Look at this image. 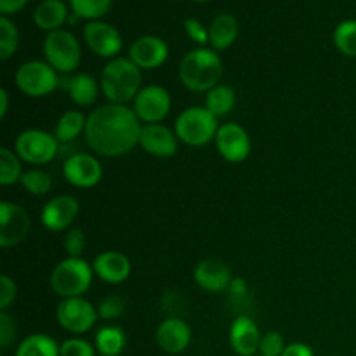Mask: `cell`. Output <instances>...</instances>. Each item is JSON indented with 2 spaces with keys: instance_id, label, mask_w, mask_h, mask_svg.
I'll return each mask as SVG.
<instances>
[{
  "instance_id": "8fae6325",
  "label": "cell",
  "mask_w": 356,
  "mask_h": 356,
  "mask_svg": "<svg viewBox=\"0 0 356 356\" xmlns=\"http://www.w3.org/2000/svg\"><path fill=\"white\" fill-rule=\"evenodd\" d=\"M214 143L219 155L229 163L245 162L250 155V149H252L249 132L236 122L219 125Z\"/></svg>"
},
{
  "instance_id": "7402d4cb",
  "label": "cell",
  "mask_w": 356,
  "mask_h": 356,
  "mask_svg": "<svg viewBox=\"0 0 356 356\" xmlns=\"http://www.w3.org/2000/svg\"><path fill=\"white\" fill-rule=\"evenodd\" d=\"M65 89L68 92L70 99L80 108L92 106L97 99L101 86L90 73H76L72 79L66 80Z\"/></svg>"
},
{
  "instance_id": "836d02e7",
  "label": "cell",
  "mask_w": 356,
  "mask_h": 356,
  "mask_svg": "<svg viewBox=\"0 0 356 356\" xmlns=\"http://www.w3.org/2000/svg\"><path fill=\"white\" fill-rule=\"evenodd\" d=\"M125 313V299L120 296H106L97 305V315L101 320H118Z\"/></svg>"
},
{
  "instance_id": "5b68a950",
  "label": "cell",
  "mask_w": 356,
  "mask_h": 356,
  "mask_svg": "<svg viewBox=\"0 0 356 356\" xmlns=\"http://www.w3.org/2000/svg\"><path fill=\"white\" fill-rule=\"evenodd\" d=\"M219 131L218 118L205 106H190L181 111L174 124L177 139L188 146H205L214 141Z\"/></svg>"
},
{
  "instance_id": "7bdbcfd3",
  "label": "cell",
  "mask_w": 356,
  "mask_h": 356,
  "mask_svg": "<svg viewBox=\"0 0 356 356\" xmlns=\"http://www.w3.org/2000/svg\"><path fill=\"white\" fill-rule=\"evenodd\" d=\"M282 356H315L312 348L306 343H291L285 346V351Z\"/></svg>"
},
{
  "instance_id": "e0dca14e",
  "label": "cell",
  "mask_w": 356,
  "mask_h": 356,
  "mask_svg": "<svg viewBox=\"0 0 356 356\" xmlns=\"http://www.w3.org/2000/svg\"><path fill=\"white\" fill-rule=\"evenodd\" d=\"M169 58V45L155 35H146L132 42L129 59L141 70H156Z\"/></svg>"
},
{
  "instance_id": "d590c367",
  "label": "cell",
  "mask_w": 356,
  "mask_h": 356,
  "mask_svg": "<svg viewBox=\"0 0 356 356\" xmlns=\"http://www.w3.org/2000/svg\"><path fill=\"white\" fill-rule=\"evenodd\" d=\"M96 346L75 336L61 343V356H96Z\"/></svg>"
},
{
  "instance_id": "ac0fdd59",
  "label": "cell",
  "mask_w": 356,
  "mask_h": 356,
  "mask_svg": "<svg viewBox=\"0 0 356 356\" xmlns=\"http://www.w3.org/2000/svg\"><path fill=\"white\" fill-rule=\"evenodd\" d=\"M156 344L167 355H179L191 343V327L181 316H167L156 329Z\"/></svg>"
},
{
  "instance_id": "7c38bea8",
  "label": "cell",
  "mask_w": 356,
  "mask_h": 356,
  "mask_svg": "<svg viewBox=\"0 0 356 356\" xmlns=\"http://www.w3.org/2000/svg\"><path fill=\"white\" fill-rule=\"evenodd\" d=\"M30 214L14 202H0V247L9 249L23 242L30 233Z\"/></svg>"
},
{
  "instance_id": "1f68e13d",
  "label": "cell",
  "mask_w": 356,
  "mask_h": 356,
  "mask_svg": "<svg viewBox=\"0 0 356 356\" xmlns=\"http://www.w3.org/2000/svg\"><path fill=\"white\" fill-rule=\"evenodd\" d=\"M334 44L341 54L356 58V19L343 21L334 30Z\"/></svg>"
},
{
  "instance_id": "6da1fadb",
  "label": "cell",
  "mask_w": 356,
  "mask_h": 356,
  "mask_svg": "<svg viewBox=\"0 0 356 356\" xmlns=\"http://www.w3.org/2000/svg\"><path fill=\"white\" fill-rule=\"evenodd\" d=\"M141 122L127 104L106 103L87 115L86 141L99 156L117 159L127 155L139 145Z\"/></svg>"
},
{
  "instance_id": "b9f144b4",
  "label": "cell",
  "mask_w": 356,
  "mask_h": 356,
  "mask_svg": "<svg viewBox=\"0 0 356 356\" xmlns=\"http://www.w3.org/2000/svg\"><path fill=\"white\" fill-rule=\"evenodd\" d=\"M28 0H0V13L2 16H9V14H16L26 7Z\"/></svg>"
},
{
  "instance_id": "603a6c76",
  "label": "cell",
  "mask_w": 356,
  "mask_h": 356,
  "mask_svg": "<svg viewBox=\"0 0 356 356\" xmlns=\"http://www.w3.org/2000/svg\"><path fill=\"white\" fill-rule=\"evenodd\" d=\"M238 37V21L232 14H219L209 26V44L216 52L226 51Z\"/></svg>"
},
{
  "instance_id": "f546056e",
  "label": "cell",
  "mask_w": 356,
  "mask_h": 356,
  "mask_svg": "<svg viewBox=\"0 0 356 356\" xmlns=\"http://www.w3.org/2000/svg\"><path fill=\"white\" fill-rule=\"evenodd\" d=\"M19 184L23 186L24 191H28L33 197H44V195L51 193L52 190V177L51 174L45 172L44 169H33L24 170L23 176H21Z\"/></svg>"
},
{
  "instance_id": "ba28073f",
  "label": "cell",
  "mask_w": 356,
  "mask_h": 356,
  "mask_svg": "<svg viewBox=\"0 0 356 356\" xmlns=\"http://www.w3.org/2000/svg\"><path fill=\"white\" fill-rule=\"evenodd\" d=\"M14 80L17 89L28 97H45L59 86L58 72L47 61L40 59H31L19 65Z\"/></svg>"
},
{
  "instance_id": "ffe728a7",
  "label": "cell",
  "mask_w": 356,
  "mask_h": 356,
  "mask_svg": "<svg viewBox=\"0 0 356 356\" xmlns=\"http://www.w3.org/2000/svg\"><path fill=\"white\" fill-rule=\"evenodd\" d=\"M92 270L94 275L104 284L118 285L131 277L132 264L131 259L120 250H104L94 257Z\"/></svg>"
},
{
  "instance_id": "ee69618b",
  "label": "cell",
  "mask_w": 356,
  "mask_h": 356,
  "mask_svg": "<svg viewBox=\"0 0 356 356\" xmlns=\"http://www.w3.org/2000/svg\"><path fill=\"white\" fill-rule=\"evenodd\" d=\"M9 111V92L7 89H0V117L6 118Z\"/></svg>"
},
{
  "instance_id": "f35d334b",
  "label": "cell",
  "mask_w": 356,
  "mask_h": 356,
  "mask_svg": "<svg viewBox=\"0 0 356 356\" xmlns=\"http://www.w3.org/2000/svg\"><path fill=\"white\" fill-rule=\"evenodd\" d=\"M17 336V325L7 312H0V348L7 350Z\"/></svg>"
},
{
  "instance_id": "5bb4252c",
  "label": "cell",
  "mask_w": 356,
  "mask_h": 356,
  "mask_svg": "<svg viewBox=\"0 0 356 356\" xmlns=\"http://www.w3.org/2000/svg\"><path fill=\"white\" fill-rule=\"evenodd\" d=\"M83 40L87 47L99 58L115 59L124 47L120 31L104 21H89L83 26Z\"/></svg>"
},
{
  "instance_id": "83f0119b",
  "label": "cell",
  "mask_w": 356,
  "mask_h": 356,
  "mask_svg": "<svg viewBox=\"0 0 356 356\" xmlns=\"http://www.w3.org/2000/svg\"><path fill=\"white\" fill-rule=\"evenodd\" d=\"M236 104V92L233 87L219 83L214 89L205 92V108L214 115L216 118L226 117L233 111Z\"/></svg>"
},
{
  "instance_id": "d6a6232c",
  "label": "cell",
  "mask_w": 356,
  "mask_h": 356,
  "mask_svg": "<svg viewBox=\"0 0 356 356\" xmlns=\"http://www.w3.org/2000/svg\"><path fill=\"white\" fill-rule=\"evenodd\" d=\"M17 45H19V31L16 24L7 16H2L0 17V59L7 61L13 58L14 52L17 51Z\"/></svg>"
},
{
  "instance_id": "ab89813d",
  "label": "cell",
  "mask_w": 356,
  "mask_h": 356,
  "mask_svg": "<svg viewBox=\"0 0 356 356\" xmlns=\"http://www.w3.org/2000/svg\"><path fill=\"white\" fill-rule=\"evenodd\" d=\"M17 296V285L9 275H0V312H7Z\"/></svg>"
},
{
  "instance_id": "9c48e42d",
  "label": "cell",
  "mask_w": 356,
  "mask_h": 356,
  "mask_svg": "<svg viewBox=\"0 0 356 356\" xmlns=\"http://www.w3.org/2000/svg\"><path fill=\"white\" fill-rule=\"evenodd\" d=\"M97 308L83 298L61 299L56 308V318L66 332L82 336L89 332L97 322Z\"/></svg>"
},
{
  "instance_id": "30bf717a",
  "label": "cell",
  "mask_w": 356,
  "mask_h": 356,
  "mask_svg": "<svg viewBox=\"0 0 356 356\" xmlns=\"http://www.w3.org/2000/svg\"><path fill=\"white\" fill-rule=\"evenodd\" d=\"M172 99L165 87L146 86L132 101V110L143 124H162L170 113Z\"/></svg>"
},
{
  "instance_id": "e575fe53",
  "label": "cell",
  "mask_w": 356,
  "mask_h": 356,
  "mask_svg": "<svg viewBox=\"0 0 356 356\" xmlns=\"http://www.w3.org/2000/svg\"><path fill=\"white\" fill-rule=\"evenodd\" d=\"M66 257H82L86 250V235L80 228H70L63 238Z\"/></svg>"
},
{
  "instance_id": "52a82bcc",
  "label": "cell",
  "mask_w": 356,
  "mask_h": 356,
  "mask_svg": "<svg viewBox=\"0 0 356 356\" xmlns=\"http://www.w3.org/2000/svg\"><path fill=\"white\" fill-rule=\"evenodd\" d=\"M59 146L61 143L51 132L42 129H26L17 134L14 152L30 165H45L58 156Z\"/></svg>"
},
{
  "instance_id": "8992f818",
  "label": "cell",
  "mask_w": 356,
  "mask_h": 356,
  "mask_svg": "<svg viewBox=\"0 0 356 356\" xmlns=\"http://www.w3.org/2000/svg\"><path fill=\"white\" fill-rule=\"evenodd\" d=\"M45 61L58 73L75 72L82 61V49L75 35L68 30H54L45 35Z\"/></svg>"
},
{
  "instance_id": "f6af8a7d",
  "label": "cell",
  "mask_w": 356,
  "mask_h": 356,
  "mask_svg": "<svg viewBox=\"0 0 356 356\" xmlns=\"http://www.w3.org/2000/svg\"><path fill=\"white\" fill-rule=\"evenodd\" d=\"M193 2H207V0H193Z\"/></svg>"
},
{
  "instance_id": "cb8c5ba5",
  "label": "cell",
  "mask_w": 356,
  "mask_h": 356,
  "mask_svg": "<svg viewBox=\"0 0 356 356\" xmlns=\"http://www.w3.org/2000/svg\"><path fill=\"white\" fill-rule=\"evenodd\" d=\"M68 17V7L63 0H44V2L38 3L33 13V21L37 28L47 31V33L61 30Z\"/></svg>"
},
{
  "instance_id": "d6986e66",
  "label": "cell",
  "mask_w": 356,
  "mask_h": 356,
  "mask_svg": "<svg viewBox=\"0 0 356 356\" xmlns=\"http://www.w3.org/2000/svg\"><path fill=\"white\" fill-rule=\"evenodd\" d=\"M193 280L202 291L211 294H221L228 291L233 273L226 263L219 259H204L195 266Z\"/></svg>"
},
{
  "instance_id": "9a60e30c",
  "label": "cell",
  "mask_w": 356,
  "mask_h": 356,
  "mask_svg": "<svg viewBox=\"0 0 356 356\" xmlns=\"http://www.w3.org/2000/svg\"><path fill=\"white\" fill-rule=\"evenodd\" d=\"M80 212V204L72 195H56L45 202L40 212V221L49 232H68Z\"/></svg>"
},
{
  "instance_id": "f1b7e54d",
  "label": "cell",
  "mask_w": 356,
  "mask_h": 356,
  "mask_svg": "<svg viewBox=\"0 0 356 356\" xmlns=\"http://www.w3.org/2000/svg\"><path fill=\"white\" fill-rule=\"evenodd\" d=\"M23 172V160L17 156V153L6 146L0 148V184L13 186V184L19 183Z\"/></svg>"
},
{
  "instance_id": "d4e9b609",
  "label": "cell",
  "mask_w": 356,
  "mask_h": 356,
  "mask_svg": "<svg viewBox=\"0 0 356 356\" xmlns=\"http://www.w3.org/2000/svg\"><path fill=\"white\" fill-rule=\"evenodd\" d=\"M94 346L101 356H120L127 346L125 330L118 325L101 327L94 337Z\"/></svg>"
},
{
  "instance_id": "4316f807",
  "label": "cell",
  "mask_w": 356,
  "mask_h": 356,
  "mask_svg": "<svg viewBox=\"0 0 356 356\" xmlns=\"http://www.w3.org/2000/svg\"><path fill=\"white\" fill-rule=\"evenodd\" d=\"M86 125L87 117L83 115V111L66 110L56 124L54 136L61 145H66V143H72L76 138H80V134L86 132Z\"/></svg>"
},
{
  "instance_id": "484cf974",
  "label": "cell",
  "mask_w": 356,
  "mask_h": 356,
  "mask_svg": "<svg viewBox=\"0 0 356 356\" xmlns=\"http://www.w3.org/2000/svg\"><path fill=\"white\" fill-rule=\"evenodd\" d=\"M14 356H61V344L47 334H31L17 344Z\"/></svg>"
},
{
  "instance_id": "4fadbf2b",
  "label": "cell",
  "mask_w": 356,
  "mask_h": 356,
  "mask_svg": "<svg viewBox=\"0 0 356 356\" xmlns=\"http://www.w3.org/2000/svg\"><path fill=\"white\" fill-rule=\"evenodd\" d=\"M63 176L72 186L89 190L103 179V165L90 153H73L63 163Z\"/></svg>"
},
{
  "instance_id": "7a4b0ae2",
  "label": "cell",
  "mask_w": 356,
  "mask_h": 356,
  "mask_svg": "<svg viewBox=\"0 0 356 356\" xmlns=\"http://www.w3.org/2000/svg\"><path fill=\"white\" fill-rule=\"evenodd\" d=\"M221 56L214 49L198 47L188 52L179 63V80L193 92H209L222 79Z\"/></svg>"
},
{
  "instance_id": "44dd1931",
  "label": "cell",
  "mask_w": 356,
  "mask_h": 356,
  "mask_svg": "<svg viewBox=\"0 0 356 356\" xmlns=\"http://www.w3.org/2000/svg\"><path fill=\"white\" fill-rule=\"evenodd\" d=\"M263 336L249 315H238L229 327V346L238 356H252L259 351Z\"/></svg>"
},
{
  "instance_id": "60d3db41",
  "label": "cell",
  "mask_w": 356,
  "mask_h": 356,
  "mask_svg": "<svg viewBox=\"0 0 356 356\" xmlns=\"http://www.w3.org/2000/svg\"><path fill=\"white\" fill-rule=\"evenodd\" d=\"M184 30H186L188 37H190L195 44L202 45V47L209 44V30L200 23V21L193 19V17H188V19L184 21Z\"/></svg>"
},
{
  "instance_id": "74e56055",
  "label": "cell",
  "mask_w": 356,
  "mask_h": 356,
  "mask_svg": "<svg viewBox=\"0 0 356 356\" xmlns=\"http://www.w3.org/2000/svg\"><path fill=\"white\" fill-rule=\"evenodd\" d=\"M285 341L278 332L264 334L259 344V353L263 356H282L285 351Z\"/></svg>"
},
{
  "instance_id": "8d00e7d4",
  "label": "cell",
  "mask_w": 356,
  "mask_h": 356,
  "mask_svg": "<svg viewBox=\"0 0 356 356\" xmlns=\"http://www.w3.org/2000/svg\"><path fill=\"white\" fill-rule=\"evenodd\" d=\"M229 294V302L236 308H243L247 302L250 301V292L249 285H247V280H243L242 277H233L232 284H229L228 289Z\"/></svg>"
},
{
  "instance_id": "3957f363",
  "label": "cell",
  "mask_w": 356,
  "mask_h": 356,
  "mask_svg": "<svg viewBox=\"0 0 356 356\" xmlns=\"http://www.w3.org/2000/svg\"><path fill=\"white\" fill-rule=\"evenodd\" d=\"M143 73L139 66L129 58H115L104 65L101 72L99 86L101 92L108 103L127 104L136 99L139 90L143 89Z\"/></svg>"
},
{
  "instance_id": "4dcf8cb0",
  "label": "cell",
  "mask_w": 356,
  "mask_h": 356,
  "mask_svg": "<svg viewBox=\"0 0 356 356\" xmlns=\"http://www.w3.org/2000/svg\"><path fill=\"white\" fill-rule=\"evenodd\" d=\"M113 0H70L72 13L76 14L80 19L99 21L106 16L111 9Z\"/></svg>"
},
{
  "instance_id": "2e32d148",
  "label": "cell",
  "mask_w": 356,
  "mask_h": 356,
  "mask_svg": "<svg viewBox=\"0 0 356 356\" xmlns=\"http://www.w3.org/2000/svg\"><path fill=\"white\" fill-rule=\"evenodd\" d=\"M179 143L176 132L163 124H145L139 136V146L156 159H170L176 155Z\"/></svg>"
},
{
  "instance_id": "277c9868",
  "label": "cell",
  "mask_w": 356,
  "mask_h": 356,
  "mask_svg": "<svg viewBox=\"0 0 356 356\" xmlns=\"http://www.w3.org/2000/svg\"><path fill=\"white\" fill-rule=\"evenodd\" d=\"M92 264L83 257H66L56 264L49 277L51 291L61 299L83 298L94 280Z\"/></svg>"
}]
</instances>
